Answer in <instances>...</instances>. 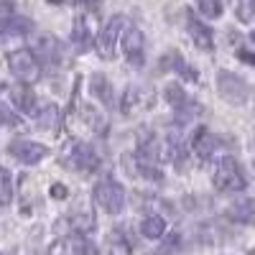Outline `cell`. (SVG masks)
Masks as SVG:
<instances>
[{
    "label": "cell",
    "mask_w": 255,
    "mask_h": 255,
    "mask_svg": "<svg viewBox=\"0 0 255 255\" xmlns=\"http://www.w3.org/2000/svg\"><path fill=\"white\" fill-rule=\"evenodd\" d=\"M163 100L171 105V108L184 118V120H191L197 113H199V108H197V102L191 100L189 95H186V90L181 87L179 82H171V84H166V90H163Z\"/></svg>",
    "instance_id": "obj_8"
},
{
    "label": "cell",
    "mask_w": 255,
    "mask_h": 255,
    "mask_svg": "<svg viewBox=\"0 0 255 255\" xmlns=\"http://www.w3.org/2000/svg\"><path fill=\"white\" fill-rule=\"evenodd\" d=\"M90 92L97 97V102H102L105 108H113L115 105V92H113V84L105 74H92L90 77Z\"/></svg>",
    "instance_id": "obj_14"
},
{
    "label": "cell",
    "mask_w": 255,
    "mask_h": 255,
    "mask_svg": "<svg viewBox=\"0 0 255 255\" xmlns=\"http://www.w3.org/2000/svg\"><path fill=\"white\" fill-rule=\"evenodd\" d=\"M59 108L56 105H41V108H36V113H33V123H36V128L38 130H51V128H56L59 125Z\"/></svg>",
    "instance_id": "obj_16"
},
{
    "label": "cell",
    "mask_w": 255,
    "mask_h": 255,
    "mask_svg": "<svg viewBox=\"0 0 255 255\" xmlns=\"http://www.w3.org/2000/svg\"><path fill=\"white\" fill-rule=\"evenodd\" d=\"M212 181H215L217 191H243L248 186V176L243 171V166L232 156L220 158V163L215 168V179Z\"/></svg>",
    "instance_id": "obj_2"
},
{
    "label": "cell",
    "mask_w": 255,
    "mask_h": 255,
    "mask_svg": "<svg viewBox=\"0 0 255 255\" xmlns=\"http://www.w3.org/2000/svg\"><path fill=\"white\" fill-rule=\"evenodd\" d=\"M125 28H128V18H125V15H113L108 23H105V28H102V31L97 33V38H95V49H97V54H100L102 59H113V56H115L118 41L123 38Z\"/></svg>",
    "instance_id": "obj_4"
},
{
    "label": "cell",
    "mask_w": 255,
    "mask_h": 255,
    "mask_svg": "<svg viewBox=\"0 0 255 255\" xmlns=\"http://www.w3.org/2000/svg\"><path fill=\"white\" fill-rule=\"evenodd\" d=\"M186 31H189L191 41H194L202 51H212V49H215V36H212V31L202 23V20H197L191 13L186 15Z\"/></svg>",
    "instance_id": "obj_12"
},
{
    "label": "cell",
    "mask_w": 255,
    "mask_h": 255,
    "mask_svg": "<svg viewBox=\"0 0 255 255\" xmlns=\"http://www.w3.org/2000/svg\"><path fill=\"white\" fill-rule=\"evenodd\" d=\"M31 31H33V23H31L28 18H20V15H0V41L28 36Z\"/></svg>",
    "instance_id": "obj_11"
},
{
    "label": "cell",
    "mask_w": 255,
    "mask_h": 255,
    "mask_svg": "<svg viewBox=\"0 0 255 255\" xmlns=\"http://www.w3.org/2000/svg\"><path fill=\"white\" fill-rule=\"evenodd\" d=\"M10 199H13V179L5 168L0 166V207L10 204Z\"/></svg>",
    "instance_id": "obj_21"
},
{
    "label": "cell",
    "mask_w": 255,
    "mask_h": 255,
    "mask_svg": "<svg viewBox=\"0 0 255 255\" xmlns=\"http://www.w3.org/2000/svg\"><path fill=\"white\" fill-rule=\"evenodd\" d=\"M220 143H222V138L220 135H215L209 130V128H199V130L194 133V140H191V148H194V153L202 158V161H209L212 156L217 153V148H220Z\"/></svg>",
    "instance_id": "obj_10"
},
{
    "label": "cell",
    "mask_w": 255,
    "mask_h": 255,
    "mask_svg": "<svg viewBox=\"0 0 255 255\" xmlns=\"http://www.w3.org/2000/svg\"><path fill=\"white\" fill-rule=\"evenodd\" d=\"M8 153L20 163L33 166V163L44 161L49 156V148L44 143H36V140H28V138H15V140L8 143Z\"/></svg>",
    "instance_id": "obj_7"
},
{
    "label": "cell",
    "mask_w": 255,
    "mask_h": 255,
    "mask_svg": "<svg viewBox=\"0 0 255 255\" xmlns=\"http://www.w3.org/2000/svg\"><path fill=\"white\" fill-rule=\"evenodd\" d=\"M74 255H100V248H97L92 240L82 238V240L74 243Z\"/></svg>",
    "instance_id": "obj_25"
},
{
    "label": "cell",
    "mask_w": 255,
    "mask_h": 255,
    "mask_svg": "<svg viewBox=\"0 0 255 255\" xmlns=\"http://www.w3.org/2000/svg\"><path fill=\"white\" fill-rule=\"evenodd\" d=\"M72 44L77 51H87L92 44V36L87 28V20L84 18H74V26H72Z\"/></svg>",
    "instance_id": "obj_18"
},
{
    "label": "cell",
    "mask_w": 255,
    "mask_h": 255,
    "mask_svg": "<svg viewBox=\"0 0 255 255\" xmlns=\"http://www.w3.org/2000/svg\"><path fill=\"white\" fill-rule=\"evenodd\" d=\"M10 100H13V105L20 113H36V95H33V90L28 87L26 82L10 87Z\"/></svg>",
    "instance_id": "obj_15"
},
{
    "label": "cell",
    "mask_w": 255,
    "mask_h": 255,
    "mask_svg": "<svg viewBox=\"0 0 255 255\" xmlns=\"http://www.w3.org/2000/svg\"><path fill=\"white\" fill-rule=\"evenodd\" d=\"M166 59H171V61H174V64H168V69L179 72V74H181L184 79H189V82H194V79H197V72H194V69H189V64H186L179 54H168Z\"/></svg>",
    "instance_id": "obj_23"
},
{
    "label": "cell",
    "mask_w": 255,
    "mask_h": 255,
    "mask_svg": "<svg viewBox=\"0 0 255 255\" xmlns=\"http://www.w3.org/2000/svg\"><path fill=\"white\" fill-rule=\"evenodd\" d=\"M59 158H61V163L67 168H72V171H92V168H97V163H100L97 151L90 143H84V140L67 143V148L61 151Z\"/></svg>",
    "instance_id": "obj_1"
},
{
    "label": "cell",
    "mask_w": 255,
    "mask_h": 255,
    "mask_svg": "<svg viewBox=\"0 0 255 255\" xmlns=\"http://www.w3.org/2000/svg\"><path fill=\"white\" fill-rule=\"evenodd\" d=\"M140 232H143V238H148V240H158V238H163V232H166V220L158 217V215H148L140 222Z\"/></svg>",
    "instance_id": "obj_20"
},
{
    "label": "cell",
    "mask_w": 255,
    "mask_h": 255,
    "mask_svg": "<svg viewBox=\"0 0 255 255\" xmlns=\"http://www.w3.org/2000/svg\"><path fill=\"white\" fill-rule=\"evenodd\" d=\"M238 18L243 23H255V0H238Z\"/></svg>",
    "instance_id": "obj_24"
},
{
    "label": "cell",
    "mask_w": 255,
    "mask_h": 255,
    "mask_svg": "<svg viewBox=\"0 0 255 255\" xmlns=\"http://www.w3.org/2000/svg\"><path fill=\"white\" fill-rule=\"evenodd\" d=\"M10 120H15L10 113H8V108H5V105L3 102H0V128H3L5 123H10Z\"/></svg>",
    "instance_id": "obj_28"
},
{
    "label": "cell",
    "mask_w": 255,
    "mask_h": 255,
    "mask_svg": "<svg viewBox=\"0 0 255 255\" xmlns=\"http://www.w3.org/2000/svg\"><path fill=\"white\" fill-rule=\"evenodd\" d=\"M253 166H255V158H253Z\"/></svg>",
    "instance_id": "obj_32"
},
{
    "label": "cell",
    "mask_w": 255,
    "mask_h": 255,
    "mask_svg": "<svg viewBox=\"0 0 255 255\" xmlns=\"http://www.w3.org/2000/svg\"><path fill=\"white\" fill-rule=\"evenodd\" d=\"M227 217L232 222H240V225H253L255 222V199L245 197V199H238L227 207Z\"/></svg>",
    "instance_id": "obj_13"
},
{
    "label": "cell",
    "mask_w": 255,
    "mask_h": 255,
    "mask_svg": "<svg viewBox=\"0 0 255 255\" xmlns=\"http://www.w3.org/2000/svg\"><path fill=\"white\" fill-rule=\"evenodd\" d=\"M197 10L204 18H220L225 5H222V0H197Z\"/></svg>",
    "instance_id": "obj_22"
},
{
    "label": "cell",
    "mask_w": 255,
    "mask_h": 255,
    "mask_svg": "<svg viewBox=\"0 0 255 255\" xmlns=\"http://www.w3.org/2000/svg\"><path fill=\"white\" fill-rule=\"evenodd\" d=\"M0 255H10V253H3V250H0Z\"/></svg>",
    "instance_id": "obj_30"
},
{
    "label": "cell",
    "mask_w": 255,
    "mask_h": 255,
    "mask_svg": "<svg viewBox=\"0 0 255 255\" xmlns=\"http://www.w3.org/2000/svg\"><path fill=\"white\" fill-rule=\"evenodd\" d=\"M238 59L248 61L250 67H255V54H253V51H248V49H238Z\"/></svg>",
    "instance_id": "obj_27"
},
{
    "label": "cell",
    "mask_w": 255,
    "mask_h": 255,
    "mask_svg": "<svg viewBox=\"0 0 255 255\" xmlns=\"http://www.w3.org/2000/svg\"><path fill=\"white\" fill-rule=\"evenodd\" d=\"M8 61H10V72H13V77L20 79V82L31 84V82H36V79L41 77L38 56H36L33 51H28V49H18V51H13Z\"/></svg>",
    "instance_id": "obj_6"
},
{
    "label": "cell",
    "mask_w": 255,
    "mask_h": 255,
    "mask_svg": "<svg viewBox=\"0 0 255 255\" xmlns=\"http://www.w3.org/2000/svg\"><path fill=\"white\" fill-rule=\"evenodd\" d=\"M253 41H255V31H253Z\"/></svg>",
    "instance_id": "obj_31"
},
{
    "label": "cell",
    "mask_w": 255,
    "mask_h": 255,
    "mask_svg": "<svg viewBox=\"0 0 255 255\" xmlns=\"http://www.w3.org/2000/svg\"><path fill=\"white\" fill-rule=\"evenodd\" d=\"M79 118H82V123L87 125L90 130H95V133H97V130H100V133L105 130V115L95 108V105L82 102V105H79Z\"/></svg>",
    "instance_id": "obj_17"
},
{
    "label": "cell",
    "mask_w": 255,
    "mask_h": 255,
    "mask_svg": "<svg viewBox=\"0 0 255 255\" xmlns=\"http://www.w3.org/2000/svg\"><path fill=\"white\" fill-rule=\"evenodd\" d=\"M51 197L54 199H67V186H64V184H54L51 186Z\"/></svg>",
    "instance_id": "obj_26"
},
{
    "label": "cell",
    "mask_w": 255,
    "mask_h": 255,
    "mask_svg": "<svg viewBox=\"0 0 255 255\" xmlns=\"http://www.w3.org/2000/svg\"><path fill=\"white\" fill-rule=\"evenodd\" d=\"M120 49L125 54V59L133 64V67H143L145 59V36L143 31H138L135 26H128L123 38H120Z\"/></svg>",
    "instance_id": "obj_9"
},
{
    "label": "cell",
    "mask_w": 255,
    "mask_h": 255,
    "mask_svg": "<svg viewBox=\"0 0 255 255\" xmlns=\"http://www.w3.org/2000/svg\"><path fill=\"white\" fill-rule=\"evenodd\" d=\"M72 3H77V5H84V8H92V10H97V3H100V0H72Z\"/></svg>",
    "instance_id": "obj_29"
},
{
    "label": "cell",
    "mask_w": 255,
    "mask_h": 255,
    "mask_svg": "<svg viewBox=\"0 0 255 255\" xmlns=\"http://www.w3.org/2000/svg\"><path fill=\"white\" fill-rule=\"evenodd\" d=\"M217 95L227 102V105H235V108H240V105H245L250 100V87L248 82L238 74H232L227 69H220L217 72Z\"/></svg>",
    "instance_id": "obj_3"
},
{
    "label": "cell",
    "mask_w": 255,
    "mask_h": 255,
    "mask_svg": "<svg viewBox=\"0 0 255 255\" xmlns=\"http://www.w3.org/2000/svg\"><path fill=\"white\" fill-rule=\"evenodd\" d=\"M36 51H38L41 59H46V61H59L61 59V44L54 36H41L38 44H36Z\"/></svg>",
    "instance_id": "obj_19"
},
{
    "label": "cell",
    "mask_w": 255,
    "mask_h": 255,
    "mask_svg": "<svg viewBox=\"0 0 255 255\" xmlns=\"http://www.w3.org/2000/svg\"><path fill=\"white\" fill-rule=\"evenodd\" d=\"M95 202L108 212V215H120L125 209V189L113 179H102L95 186Z\"/></svg>",
    "instance_id": "obj_5"
}]
</instances>
